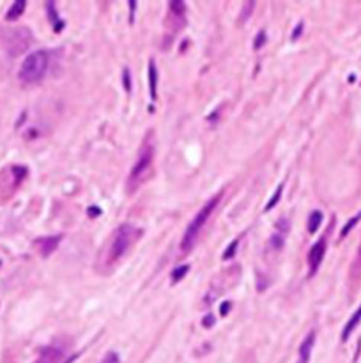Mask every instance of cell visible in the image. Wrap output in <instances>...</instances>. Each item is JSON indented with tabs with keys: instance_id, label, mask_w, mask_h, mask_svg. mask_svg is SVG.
<instances>
[{
	"instance_id": "cell-1",
	"label": "cell",
	"mask_w": 361,
	"mask_h": 363,
	"mask_svg": "<svg viewBox=\"0 0 361 363\" xmlns=\"http://www.w3.org/2000/svg\"><path fill=\"white\" fill-rule=\"evenodd\" d=\"M152 165H154V143H152L151 135L143 140L142 147L138 151L137 161H135L131 172L128 177V191L135 193L137 190L145 184L152 176Z\"/></svg>"
},
{
	"instance_id": "cell-2",
	"label": "cell",
	"mask_w": 361,
	"mask_h": 363,
	"mask_svg": "<svg viewBox=\"0 0 361 363\" xmlns=\"http://www.w3.org/2000/svg\"><path fill=\"white\" fill-rule=\"evenodd\" d=\"M220 199H221V193H218L216 197H213L209 202H205L204 207H202V209L197 213L195 218H193V220L190 222V225L186 227L184 236H182V239H180V244H179L180 253H184V255H186V253H190L191 250H193V246H195L200 232H202V229H204V225L207 223V220L213 216L214 209L218 207Z\"/></svg>"
},
{
	"instance_id": "cell-3",
	"label": "cell",
	"mask_w": 361,
	"mask_h": 363,
	"mask_svg": "<svg viewBox=\"0 0 361 363\" xmlns=\"http://www.w3.org/2000/svg\"><path fill=\"white\" fill-rule=\"evenodd\" d=\"M48 66H50V53L46 50H38L25 57L20 66L18 78L25 85H34L46 77Z\"/></svg>"
},
{
	"instance_id": "cell-4",
	"label": "cell",
	"mask_w": 361,
	"mask_h": 363,
	"mask_svg": "<svg viewBox=\"0 0 361 363\" xmlns=\"http://www.w3.org/2000/svg\"><path fill=\"white\" fill-rule=\"evenodd\" d=\"M138 236H140V230L135 229L133 225L124 223V225H120V227H117V230L114 232V236H112V239H110V243H108L105 262L108 264V266H112V264H115L119 259H122L124 255H126V252L131 248V244H133V241Z\"/></svg>"
},
{
	"instance_id": "cell-5",
	"label": "cell",
	"mask_w": 361,
	"mask_h": 363,
	"mask_svg": "<svg viewBox=\"0 0 361 363\" xmlns=\"http://www.w3.org/2000/svg\"><path fill=\"white\" fill-rule=\"evenodd\" d=\"M9 39L5 43V48L11 55H18L21 53L23 50H27L32 41V36H30V30L29 29H15V30H9Z\"/></svg>"
},
{
	"instance_id": "cell-6",
	"label": "cell",
	"mask_w": 361,
	"mask_h": 363,
	"mask_svg": "<svg viewBox=\"0 0 361 363\" xmlns=\"http://www.w3.org/2000/svg\"><path fill=\"white\" fill-rule=\"evenodd\" d=\"M324 255H326V238L319 239L317 243H315L308 252V259H306V261H308L310 277H314L315 273H317L319 266L322 264Z\"/></svg>"
},
{
	"instance_id": "cell-7",
	"label": "cell",
	"mask_w": 361,
	"mask_h": 363,
	"mask_svg": "<svg viewBox=\"0 0 361 363\" xmlns=\"http://www.w3.org/2000/svg\"><path fill=\"white\" fill-rule=\"evenodd\" d=\"M62 236H44V238H39L34 241V246L39 252L41 257H50L55 250H57L59 243H60Z\"/></svg>"
},
{
	"instance_id": "cell-8",
	"label": "cell",
	"mask_w": 361,
	"mask_h": 363,
	"mask_svg": "<svg viewBox=\"0 0 361 363\" xmlns=\"http://www.w3.org/2000/svg\"><path fill=\"white\" fill-rule=\"evenodd\" d=\"M64 360V353L62 349L55 347V345H50V347H44L39 354V358L34 363H62Z\"/></svg>"
},
{
	"instance_id": "cell-9",
	"label": "cell",
	"mask_w": 361,
	"mask_h": 363,
	"mask_svg": "<svg viewBox=\"0 0 361 363\" xmlns=\"http://www.w3.org/2000/svg\"><path fill=\"white\" fill-rule=\"evenodd\" d=\"M315 337H317L315 331H310V333L304 337V340L300 345V362L298 363H308L310 362L312 349H314V345H315Z\"/></svg>"
},
{
	"instance_id": "cell-10",
	"label": "cell",
	"mask_w": 361,
	"mask_h": 363,
	"mask_svg": "<svg viewBox=\"0 0 361 363\" xmlns=\"http://www.w3.org/2000/svg\"><path fill=\"white\" fill-rule=\"evenodd\" d=\"M149 92H151L152 101L158 98V67L154 59L149 60Z\"/></svg>"
},
{
	"instance_id": "cell-11",
	"label": "cell",
	"mask_w": 361,
	"mask_h": 363,
	"mask_svg": "<svg viewBox=\"0 0 361 363\" xmlns=\"http://www.w3.org/2000/svg\"><path fill=\"white\" fill-rule=\"evenodd\" d=\"M360 323H361V305L358 306V310L351 316V319L347 321L345 328H343V331H342V340H343V342H345V340L349 339V337H351V333H352L354 330H356Z\"/></svg>"
},
{
	"instance_id": "cell-12",
	"label": "cell",
	"mask_w": 361,
	"mask_h": 363,
	"mask_svg": "<svg viewBox=\"0 0 361 363\" xmlns=\"http://www.w3.org/2000/svg\"><path fill=\"white\" fill-rule=\"evenodd\" d=\"M25 7H27V2H25V0H16V2H13V4H11V9L7 11V15H5V20H7V21L18 20L20 16L25 13Z\"/></svg>"
},
{
	"instance_id": "cell-13",
	"label": "cell",
	"mask_w": 361,
	"mask_h": 363,
	"mask_svg": "<svg viewBox=\"0 0 361 363\" xmlns=\"http://www.w3.org/2000/svg\"><path fill=\"white\" fill-rule=\"evenodd\" d=\"M322 220H324L322 211L315 209L310 213V216H308V232L310 234H315V232H317L321 223H322Z\"/></svg>"
},
{
	"instance_id": "cell-14",
	"label": "cell",
	"mask_w": 361,
	"mask_h": 363,
	"mask_svg": "<svg viewBox=\"0 0 361 363\" xmlns=\"http://www.w3.org/2000/svg\"><path fill=\"white\" fill-rule=\"evenodd\" d=\"M46 11H48V15H50V21L55 25V30L59 32V30L64 27V21H59L57 11H55V4H53V2H46Z\"/></svg>"
},
{
	"instance_id": "cell-15",
	"label": "cell",
	"mask_w": 361,
	"mask_h": 363,
	"mask_svg": "<svg viewBox=\"0 0 361 363\" xmlns=\"http://www.w3.org/2000/svg\"><path fill=\"white\" fill-rule=\"evenodd\" d=\"M188 271H190V264H182L180 268L174 269V271H172V283H177L180 278H184Z\"/></svg>"
},
{
	"instance_id": "cell-16",
	"label": "cell",
	"mask_w": 361,
	"mask_h": 363,
	"mask_svg": "<svg viewBox=\"0 0 361 363\" xmlns=\"http://www.w3.org/2000/svg\"><path fill=\"white\" fill-rule=\"evenodd\" d=\"M360 220H361V211H360V213H358V215H354V216H352L351 220H349L345 225H343L342 232H340V238H345V236L349 234V232H351L352 229H354V225H356Z\"/></svg>"
},
{
	"instance_id": "cell-17",
	"label": "cell",
	"mask_w": 361,
	"mask_h": 363,
	"mask_svg": "<svg viewBox=\"0 0 361 363\" xmlns=\"http://www.w3.org/2000/svg\"><path fill=\"white\" fill-rule=\"evenodd\" d=\"M281 195H283V186H281V184H280V186L276 188V191H275V193H273V197H271V199H269V202H267L266 211H271V209H273V207H275V205L278 204V201H280V199H281Z\"/></svg>"
},
{
	"instance_id": "cell-18",
	"label": "cell",
	"mask_w": 361,
	"mask_h": 363,
	"mask_svg": "<svg viewBox=\"0 0 361 363\" xmlns=\"http://www.w3.org/2000/svg\"><path fill=\"white\" fill-rule=\"evenodd\" d=\"M269 243H271V248L273 250H281L283 248V243H285V236H281V234H273L269 239Z\"/></svg>"
},
{
	"instance_id": "cell-19",
	"label": "cell",
	"mask_w": 361,
	"mask_h": 363,
	"mask_svg": "<svg viewBox=\"0 0 361 363\" xmlns=\"http://www.w3.org/2000/svg\"><path fill=\"white\" fill-rule=\"evenodd\" d=\"M253 7H255V2H244L242 11H241V21H246L248 16L253 13Z\"/></svg>"
},
{
	"instance_id": "cell-20",
	"label": "cell",
	"mask_w": 361,
	"mask_h": 363,
	"mask_svg": "<svg viewBox=\"0 0 361 363\" xmlns=\"http://www.w3.org/2000/svg\"><path fill=\"white\" fill-rule=\"evenodd\" d=\"M289 227H290V223H289V220H287V218H280V220L276 222L278 234H281V236H285L287 232H289Z\"/></svg>"
},
{
	"instance_id": "cell-21",
	"label": "cell",
	"mask_w": 361,
	"mask_h": 363,
	"mask_svg": "<svg viewBox=\"0 0 361 363\" xmlns=\"http://www.w3.org/2000/svg\"><path fill=\"white\" fill-rule=\"evenodd\" d=\"M267 41V36H266V30H261V32L257 34L255 41H253V46H255V50H261L262 46H264V43Z\"/></svg>"
},
{
	"instance_id": "cell-22",
	"label": "cell",
	"mask_w": 361,
	"mask_h": 363,
	"mask_svg": "<svg viewBox=\"0 0 361 363\" xmlns=\"http://www.w3.org/2000/svg\"><path fill=\"white\" fill-rule=\"evenodd\" d=\"M238 246H239V241H238V239L230 243V246H228V248L223 252V259H225V261H228V259H232L234 255H236V250H238Z\"/></svg>"
},
{
	"instance_id": "cell-23",
	"label": "cell",
	"mask_w": 361,
	"mask_h": 363,
	"mask_svg": "<svg viewBox=\"0 0 361 363\" xmlns=\"http://www.w3.org/2000/svg\"><path fill=\"white\" fill-rule=\"evenodd\" d=\"M122 81H124V89H126V92H131V73H129L128 67L122 71Z\"/></svg>"
},
{
	"instance_id": "cell-24",
	"label": "cell",
	"mask_w": 361,
	"mask_h": 363,
	"mask_svg": "<svg viewBox=\"0 0 361 363\" xmlns=\"http://www.w3.org/2000/svg\"><path fill=\"white\" fill-rule=\"evenodd\" d=\"M101 363H120V358H119V354L112 351V353L105 354V358H103V362Z\"/></svg>"
},
{
	"instance_id": "cell-25",
	"label": "cell",
	"mask_w": 361,
	"mask_h": 363,
	"mask_svg": "<svg viewBox=\"0 0 361 363\" xmlns=\"http://www.w3.org/2000/svg\"><path fill=\"white\" fill-rule=\"evenodd\" d=\"M301 34H303V21H300V23H298V27L292 30V36H290V39H292V41H298V39L301 38Z\"/></svg>"
},
{
	"instance_id": "cell-26",
	"label": "cell",
	"mask_w": 361,
	"mask_h": 363,
	"mask_svg": "<svg viewBox=\"0 0 361 363\" xmlns=\"http://www.w3.org/2000/svg\"><path fill=\"white\" fill-rule=\"evenodd\" d=\"M214 323H216V319H214L213 314H209V316H205L204 319H202V326H204V328H211V326H214Z\"/></svg>"
},
{
	"instance_id": "cell-27",
	"label": "cell",
	"mask_w": 361,
	"mask_h": 363,
	"mask_svg": "<svg viewBox=\"0 0 361 363\" xmlns=\"http://www.w3.org/2000/svg\"><path fill=\"white\" fill-rule=\"evenodd\" d=\"M230 301H225V305H221V308H220V312H221V316H227L228 310H230Z\"/></svg>"
},
{
	"instance_id": "cell-28",
	"label": "cell",
	"mask_w": 361,
	"mask_h": 363,
	"mask_svg": "<svg viewBox=\"0 0 361 363\" xmlns=\"http://www.w3.org/2000/svg\"><path fill=\"white\" fill-rule=\"evenodd\" d=\"M89 213H90V215H94V213H96V215H100L101 211L98 209V207H96V209H94V207H90V209H89Z\"/></svg>"
},
{
	"instance_id": "cell-29",
	"label": "cell",
	"mask_w": 361,
	"mask_h": 363,
	"mask_svg": "<svg viewBox=\"0 0 361 363\" xmlns=\"http://www.w3.org/2000/svg\"><path fill=\"white\" fill-rule=\"evenodd\" d=\"M358 255H360V259H361V244H360V252H358Z\"/></svg>"
}]
</instances>
